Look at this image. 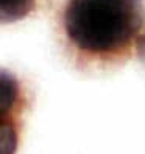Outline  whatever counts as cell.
Masks as SVG:
<instances>
[{
	"instance_id": "cell-1",
	"label": "cell",
	"mask_w": 145,
	"mask_h": 154,
	"mask_svg": "<svg viewBox=\"0 0 145 154\" xmlns=\"http://www.w3.org/2000/svg\"><path fill=\"white\" fill-rule=\"evenodd\" d=\"M145 22L143 0H67L62 28L87 58H117L131 47Z\"/></svg>"
},
{
	"instance_id": "cell-2",
	"label": "cell",
	"mask_w": 145,
	"mask_h": 154,
	"mask_svg": "<svg viewBox=\"0 0 145 154\" xmlns=\"http://www.w3.org/2000/svg\"><path fill=\"white\" fill-rule=\"evenodd\" d=\"M36 0H0V17L3 23L24 19L34 10Z\"/></svg>"
},
{
	"instance_id": "cell-3",
	"label": "cell",
	"mask_w": 145,
	"mask_h": 154,
	"mask_svg": "<svg viewBox=\"0 0 145 154\" xmlns=\"http://www.w3.org/2000/svg\"><path fill=\"white\" fill-rule=\"evenodd\" d=\"M19 83L11 73L2 72V115L13 112L20 103Z\"/></svg>"
},
{
	"instance_id": "cell-4",
	"label": "cell",
	"mask_w": 145,
	"mask_h": 154,
	"mask_svg": "<svg viewBox=\"0 0 145 154\" xmlns=\"http://www.w3.org/2000/svg\"><path fill=\"white\" fill-rule=\"evenodd\" d=\"M17 145V132L13 120H2V154H14Z\"/></svg>"
},
{
	"instance_id": "cell-5",
	"label": "cell",
	"mask_w": 145,
	"mask_h": 154,
	"mask_svg": "<svg viewBox=\"0 0 145 154\" xmlns=\"http://www.w3.org/2000/svg\"><path fill=\"white\" fill-rule=\"evenodd\" d=\"M136 50H137L139 59L145 64V33L137 39V42H136Z\"/></svg>"
}]
</instances>
